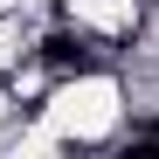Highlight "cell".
<instances>
[{"mask_svg":"<svg viewBox=\"0 0 159 159\" xmlns=\"http://www.w3.org/2000/svg\"><path fill=\"white\" fill-rule=\"evenodd\" d=\"M42 56L56 62V69H97V56H83V42H69V35H48Z\"/></svg>","mask_w":159,"mask_h":159,"instance_id":"cell-1","label":"cell"}]
</instances>
